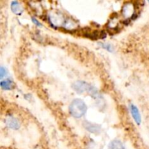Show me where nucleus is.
Instances as JSON below:
<instances>
[{"instance_id":"f257e3e1","label":"nucleus","mask_w":149,"mask_h":149,"mask_svg":"<svg viewBox=\"0 0 149 149\" xmlns=\"http://www.w3.org/2000/svg\"><path fill=\"white\" fill-rule=\"evenodd\" d=\"M87 111L86 103L79 98L74 99L69 106V113L73 117L79 119L84 116Z\"/></svg>"},{"instance_id":"f03ea898","label":"nucleus","mask_w":149,"mask_h":149,"mask_svg":"<svg viewBox=\"0 0 149 149\" xmlns=\"http://www.w3.org/2000/svg\"><path fill=\"white\" fill-rule=\"evenodd\" d=\"M72 88L79 94L87 93L92 97H96L98 96V92L97 89L84 81H77L72 84Z\"/></svg>"},{"instance_id":"7ed1b4c3","label":"nucleus","mask_w":149,"mask_h":149,"mask_svg":"<svg viewBox=\"0 0 149 149\" xmlns=\"http://www.w3.org/2000/svg\"><path fill=\"white\" fill-rule=\"evenodd\" d=\"M83 127L85 128L86 130L91 133L98 135L101 132V127L97 124L93 123V122H88V121H84L83 122Z\"/></svg>"},{"instance_id":"20e7f679","label":"nucleus","mask_w":149,"mask_h":149,"mask_svg":"<svg viewBox=\"0 0 149 149\" xmlns=\"http://www.w3.org/2000/svg\"><path fill=\"white\" fill-rule=\"evenodd\" d=\"M5 122L7 126L12 130H18L20 127V123L19 121L13 116H8L6 119Z\"/></svg>"},{"instance_id":"39448f33","label":"nucleus","mask_w":149,"mask_h":149,"mask_svg":"<svg viewBox=\"0 0 149 149\" xmlns=\"http://www.w3.org/2000/svg\"><path fill=\"white\" fill-rule=\"evenodd\" d=\"M130 112L131 114H132V118L134 119V120L135 121L137 124L138 125H141V113H140L139 110H138V108L133 104H131L130 106Z\"/></svg>"},{"instance_id":"423d86ee","label":"nucleus","mask_w":149,"mask_h":149,"mask_svg":"<svg viewBox=\"0 0 149 149\" xmlns=\"http://www.w3.org/2000/svg\"><path fill=\"white\" fill-rule=\"evenodd\" d=\"M11 10L14 14L20 15L23 12V7L20 2L17 1H13L11 3Z\"/></svg>"},{"instance_id":"0eeeda50","label":"nucleus","mask_w":149,"mask_h":149,"mask_svg":"<svg viewBox=\"0 0 149 149\" xmlns=\"http://www.w3.org/2000/svg\"><path fill=\"white\" fill-rule=\"evenodd\" d=\"M108 149H125V147L122 141L119 140H113L109 144Z\"/></svg>"},{"instance_id":"6e6552de","label":"nucleus","mask_w":149,"mask_h":149,"mask_svg":"<svg viewBox=\"0 0 149 149\" xmlns=\"http://www.w3.org/2000/svg\"><path fill=\"white\" fill-rule=\"evenodd\" d=\"M133 12L134 9L132 7V5H131L130 4L124 5L123 9H122V13H123V15L125 17H128L133 15Z\"/></svg>"},{"instance_id":"1a4fd4ad","label":"nucleus","mask_w":149,"mask_h":149,"mask_svg":"<svg viewBox=\"0 0 149 149\" xmlns=\"http://www.w3.org/2000/svg\"><path fill=\"white\" fill-rule=\"evenodd\" d=\"M0 85L3 90H10L13 87V82L9 79L4 80V81H1L0 82Z\"/></svg>"},{"instance_id":"9d476101","label":"nucleus","mask_w":149,"mask_h":149,"mask_svg":"<svg viewBox=\"0 0 149 149\" xmlns=\"http://www.w3.org/2000/svg\"><path fill=\"white\" fill-rule=\"evenodd\" d=\"M101 46H103V48L106 49L107 50H109V52H113V47L110 45H108V44H100Z\"/></svg>"},{"instance_id":"9b49d317","label":"nucleus","mask_w":149,"mask_h":149,"mask_svg":"<svg viewBox=\"0 0 149 149\" xmlns=\"http://www.w3.org/2000/svg\"><path fill=\"white\" fill-rule=\"evenodd\" d=\"M7 72H6V69L4 68V67H1L0 68V77L1 78H3L4 76L6 75Z\"/></svg>"},{"instance_id":"f8f14e48","label":"nucleus","mask_w":149,"mask_h":149,"mask_svg":"<svg viewBox=\"0 0 149 149\" xmlns=\"http://www.w3.org/2000/svg\"><path fill=\"white\" fill-rule=\"evenodd\" d=\"M31 19H32V21H33V23H34V24H36L37 26H39V27H41V26H42V24H41V23H39V22L38 21V20H36L35 17H32Z\"/></svg>"}]
</instances>
